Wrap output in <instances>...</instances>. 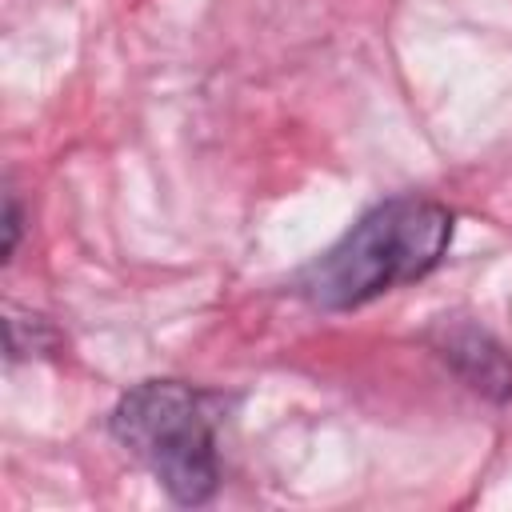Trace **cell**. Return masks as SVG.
I'll use <instances>...</instances> for the list:
<instances>
[{
	"label": "cell",
	"mask_w": 512,
	"mask_h": 512,
	"mask_svg": "<svg viewBox=\"0 0 512 512\" xmlns=\"http://www.w3.org/2000/svg\"><path fill=\"white\" fill-rule=\"evenodd\" d=\"M16 244H20V204H16V196H8V208H4V260L16 252Z\"/></svg>",
	"instance_id": "277c9868"
},
{
	"label": "cell",
	"mask_w": 512,
	"mask_h": 512,
	"mask_svg": "<svg viewBox=\"0 0 512 512\" xmlns=\"http://www.w3.org/2000/svg\"><path fill=\"white\" fill-rule=\"evenodd\" d=\"M440 356L452 364V372L480 396L504 404L512 396V356L472 324H456L440 340Z\"/></svg>",
	"instance_id": "3957f363"
},
{
	"label": "cell",
	"mask_w": 512,
	"mask_h": 512,
	"mask_svg": "<svg viewBox=\"0 0 512 512\" xmlns=\"http://www.w3.org/2000/svg\"><path fill=\"white\" fill-rule=\"evenodd\" d=\"M456 216L428 196H392L368 208L328 252L300 272V296L324 312L360 308L424 280L452 244Z\"/></svg>",
	"instance_id": "6da1fadb"
},
{
	"label": "cell",
	"mask_w": 512,
	"mask_h": 512,
	"mask_svg": "<svg viewBox=\"0 0 512 512\" xmlns=\"http://www.w3.org/2000/svg\"><path fill=\"white\" fill-rule=\"evenodd\" d=\"M108 428L176 504L196 508L216 496V416L200 388L180 380H140L116 400Z\"/></svg>",
	"instance_id": "7a4b0ae2"
}]
</instances>
